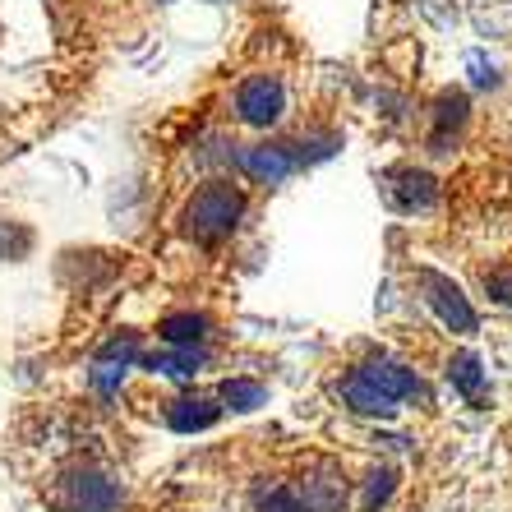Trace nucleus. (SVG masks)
<instances>
[{
	"label": "nucleus",
	"instance_id": "obj_2",
	"mask_svg": "<svg viewBox=\"0 0 512 512\" xmlns=\"http://www.w3.org/2000/svg\"><path fill=\"white\" fill-rule=\"evenodd\" d=\"M286 111V88L277 74H250L245 84L236 88V120L250 125V130H268L277 125Z\"/></svg>",
	"mask_w": 512,
	"mask_h": 512
},
{
	"label": "nucleus",
	"instance_id": "obj_1",
	"mask_svg": "<svg viewBox=\"0 0 512 512\" xmlns=\"http://www.w3.org/2000/svg\"><path fill=\"white\" fill-rule=\"evenodd\" d=\"M240 217H245V190L236 180H208L185 208V236L199 245H217L236 231Z\"/></svg>",
	"mask_w": 512,
	"mask_h": 512
}]
</instances>
